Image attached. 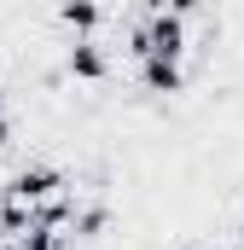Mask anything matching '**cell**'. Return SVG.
<instances>
[{
	"mask_svg": "<svg viewBox=\"0 0 244 250\" xmlns=\"http://www.w3.org/2000/svg\"><path fill=\"white\" fill-rule=\"evenodd\" d=\"M128 53L140 59H186V6H145L128 29Z\"/></svg>",
	"mask_w": 244,
	"mask_h": 250,
	"instance_id": "obj_1",
	"label": "cell"
},
{
	"mask_svg": "<svg viewBox=\"0 0 244 250\" xmlns=\"http://www.w3.org/2000/svg\"><path fill=\"white\" fill-rule=\"evenodd\" d=\"M64 192V169L59 163H23L6 187H0V204H12V209H41V204H53Z\"/></svg>",
	"mask_w": 244,
	"mask_h": 250,
	"instance_id": "obj_2",
	"label": "cell"
},
{
	"mask_svg": "<svg viewBox=\"0 0 244 250\" xmlns=\"http://www.w3.org/2000/svg\"><path fill=\"white\" fill-rule=\"evenodd\" d=\"M64 70L76 76V82H105L111 76V53L87 35V41H64Z\"/></svg>",
	"mask_w": 244,
	"mask_h": 250,
	"instance_id": "obj_3",
	"label": "cell"
},
{
	"mask_svg": "<svg viewBox=\"0 0 244 250\" xmlns=\"http://www.w3.org/2000/svg\"><path fill=\"white\" fill-rule=\"evenodd\" d=\"M140 87L157 93V99L181 93L186 87V59H140Z\"/></svg>",
	"mask_w": 244,
	"mask_h": 250,
	"instance_id": "obj_4",
	"label": "cell"
},
{
	"mask_svg": "<svg viewBox=\"0 0 244 250\" xmlns=\"http://www.w3.org/2000/svg\"><path fill=\"white\" fill-rule=\"evenodd\" d=\"M53 18H59L64 29H70V41H87V35H93V29L105 23V12H99L93 0H64V6L53 12Z\"/></svg>",
	"mask_w": 244,
	"mask_h": 250,
	"instance_id": "obj_5",
	"label": "cell"
},
{
	"mask_svg": "<svg viewBox=\"0 0 244 250\" xmlns=\"http://www.w3.org/2000/svg\"><path fill=\"white\" fill-rule=\"evenodd\" d=\"M70 227H76L81 239H93V233L105 227V204H87V209H76V215H70Z\"/></svg>",
	"mask_w": 244,
	"mask_h": 250,
	"instance_id": "obj_6",
	"label": "cell"
},
{
	"mask_svg": "<svg viewBox=\"0 0 244 250\" xmlns=\"http://www.w3.org/2000/svg\"><path fill=\"white\" fill-rule=\"evenodd\" d=\"M12 146V117H0V151Z\"/></svg>",
	"mask_w": 244,
	"mask_h": 250,
	"instance_id": "obj_7",
	"label": "cell"
},
{
	"mask_svg": "<svg viewBox=\"0 0 244 250\" xmlns=\"http://www.w3.org/2000/svg\"><path fill=\"white\" fill-rule=\"evenodd\" d=\"M233 250H244V221H239V245H233Z\"/></svg>",
	"mask_w": 244,
	"mask_h": 250,
	"instance_id": "obj_8",
	"label": "cell"
},
{
	"mask_svg": "<svg viewBox=\"0 0 244 250\" xmlns=\"http://www.w3.org/2000/svg\"><path fill=\"white\" fill-rule=\"evenodd\" d=\"M0 117H6V87H0Z\"/></svg>",
	"mask_w": 244,
	"mask_h": 250,
	"instance_id": "obj_9",
	"label": "cell"
}]
</instances>
